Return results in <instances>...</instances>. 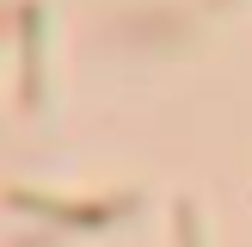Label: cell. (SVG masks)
Wrapping results in <instances>:
<instances>
[{
  "label": "cell",
  "mask_w": 252,
  "mask_h": 247,
  "mask_svg": "<svg viewBox=\"0 0 252 247\" xmlns=\"http://www.w3.org/2000/svg\"><path fill=\"white\" fill-rule=\"evenodd\" d=\"M172 229H179V247H203V241H197V204H191V198L172 204Z\"/></svg>",
  "instance_id": "cell-3"
},
{
  "label": "cell",
  "mask_w": 252,
  "mask_h": 247,
  "mask_svg": "<svg viewBox=\"0 0 252 247\" xmlns=\"http://www.w3.org/2000/svg\"><path fill=\"white\" fill-rule=\"evenodd\" d=\"M12 204L19 210H37V216H56V222H74V229H105L111 216L129 210V198H105V204H68V198H37L25 185H12Z\"/></svg>",
  "instance_id": "cell-1"
},
{
  "label": "cell",
  "mask_w": 252,
  "mask_h": 247,
  "mask_svg": "<svg viewBox=\"0 0 252 247\" xmlns=\"http://www.w3.org/2000/svg\"><path fill=\"white\" fill-rule=\"evenodd\" d=\"M216 6H228V0H216Z\"/></svg>",
  "instance_id": "cell-4"
},
{
  "label": "cell",
  "mask_w": 252,
  "mask_h": 247,
  "mask_svg": "<svg viewBox=\"0 0 252 247\" xmlns=\"http://www.w3.org/2000/svg\"><path fill=\"white\" fill-rule=\"evenodd\" d=\"M37 31H43V6L25 0L19 6V56H25V105L43 99V49H37Z\"/></svg>",
  "instance_id": "cell-2"
}]
</instances>
